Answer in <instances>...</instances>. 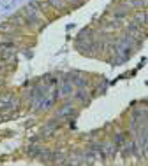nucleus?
Segmentation results:
<instances>
[{
	"instance_id": "nucleus-1",
	"label": "nucleus",
	"mask_w": 148,
	"mask_h": 166,
	"mask_svg": "<svg viewBox=\"0 0 148 166\" xmlns=\"http://www.w3.org/2000/svg\"><path fill=\"white\" fill-rule=\"evenodd\" d=\"M133 41L130 38H126L120 42L118 48L119 57L122 61L126 60L130 54L133 46Z\"/></svg>"
},
{
	"instance_id": "nucleus-2",
	"label": "nucleus",
	"mask_w": 148,
	"mask_h": 166,
	"mask_svg": "<svg viewBox=\"0 0 148 166\" xmlns=\"http://www.w3.org/2000/svg\"><path fill=\"white\" fill-rule=\"evenodd\" d=\"M144 22L148 24V13L145 14Z\"/></svg>"
}]
</instances>
